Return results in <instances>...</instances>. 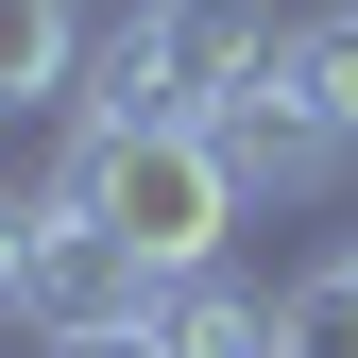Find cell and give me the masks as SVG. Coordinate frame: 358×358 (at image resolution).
Instances as JSON below:
<instances>
[{
    "mask_svg": "<svg viewBox=\"0 0 358 358\" xmlns=\"http://www.w3.org/2000/svg\"><path fill=\"white\" fill-rule=\"evenodd\" d=\"M34 239H52V188H0V324H17V290H34Z\"/></svg>",
    "mask_w": 358,
    "mask_h": 358,
    "instance_id": "obj_7",
    "label": "cell"
},
{
    "mask_svg": "<svg viewBox=\"0 0 358 358\" xmlns=\"http://www.w3.org/2000/svg\"><path fill=\"white\" fill-rule=\"evenodd\" d=\"M256 52H273V0H120L103 34H85V85L69 120H205L256 85Z\"/></svg>",
    "mask_w": 358,
    "mask_h": 358,
    "instance_id": "obj_3",
    "label": "cell"
},
{
    "mask_svg": "<svg viewBox=\"0 0 358 358\" xmlns=\"http://www.w3.org/2000/svg\"><path fill=\"white\" fill-rule=\"evenodd\" d=\"M222 154H239V205H324L341 171H358V0L273 17L256 85L222 103Z\"/></svg>",
    "mask_w": 358,
    "mask_h": 358,
    "instance_id": "obj_2",
    "label": "cell"
},
{
    "mask_svg": "<svg viewBox=\"0 0 358 358\" xmlns=\"http://www.w3.org/2000/svg\"><path fill=\"white\" fill-rule=\"evenodd\" d=\"M154 358H307V307L256 273H171L154 290Z\"/></svg>",
    "mask_w": 358,
    "mask_h": 358,
    "instance_id": "obj_5",
    "label": "cell"
},
{
    "mask_svg": "<svg viewBox=\"0 0 358 358\" xmlns=\"http://www.w3.org/2000/svg\"><path fill=\"white\" fill-rule=\"evenodd\" d=\"M120 324H154V273L103 239V222H69V205H52L34 290H17V341H120Z\"/></svg>",
    "mask_w": 358,
    "mask_h": 358,
    "instance_id": "obj_4",
    "label": "cell"
},
{
    "mask_svg": "<svg viewBox=\"0 0 358 358\" xmlns=\"http://www.w3.org/2000/svg\"><path fill=\"white\" fill-rule=\"evenodd\" d=\"M52 205H69V222H103L154 290H171V273H222V239L256 222V205H239V154H222L205 120H69Z\"/></svg>",
    "mask_w": 358,
    "mask_h": 358,
    "instance_id": "obj_1",
    "label": "cell"
},
{
    "mask_svg": "<svg viewBox=\"0 0 358 358\" xmlns=\"http://www.w3.org/2000/svg\"><path fill=\"white\" fill-rule=\"evenodd\" d=\"M85 0H0V120H52L69 85H85Z\"/></svg>",
    "mask_w": 358,
    "mask_h": 358,
    "instance_id": "obj_6",
    "label": "cell"
}]
</instances>
